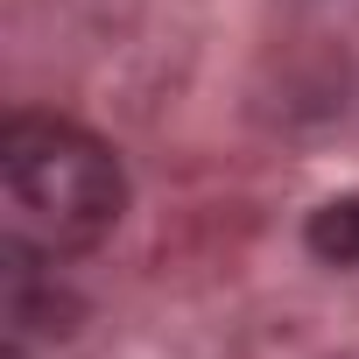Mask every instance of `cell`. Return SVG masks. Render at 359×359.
I'll return each instance as SVG.
<instances>
[{
	"mask_svg": "<svg viewBox=\"0 0 359 359\" xmlns=\"http://www.w3.org/2000/svg\"><path fill=\"white\" fill-rule=\"evenodd\" d=\"M127 212L120 155L57 113H8L0 127V226L8 254L57 268L99 247Z\"/></svg>",
	"mask_w": 359,
	"mask_h": 359,
	"instance_id": "6da1fadb",
	"label": "cell"
},
{
	"mask_svg": "<svg viewBox=\"0 0 359 359\" xmlns=\"http://www.w3.org/2000/svg\"><path fill=\"white\" fill-rule=\"evenodd\" d=\"M303 240H310L317 261H331V268H359V198H331V205H317L310 226H303Z\"/></svg>",
	"mask_w": 359,
	"mask_h": 359,
	"instance_id": "7a4b0ae2",
	"label": "cell"
}]
</instances>
